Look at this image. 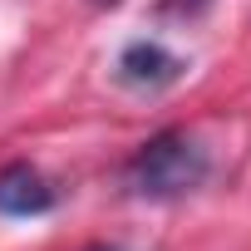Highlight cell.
<instances>
[{
    "instance_id": "cell-1",
    "label": "cell",
    "mask_w": 251,
    "mask_h": 251,
    "mask_svg": "<svg viewBox=\"0 0 251 251\" xmlns=\"http://www.w3.org/2000/svg\"><path fill=\"white\" fill-rule=\"evenodd\" d=\"M202 177H207V153L187 133H158L128 163V187L138 197H182L202 187Z\"/></svg>"
},
{
    "instance_id": "cell-5",
    "label": "cell",
    "mask_w": 251,
    "mask_h": 251,
    "mask_svg": "<svg viewBox=\"0 0 251 251\" xmlns=\"http://www.w3.org/2000/svg\"><path fill=\"white\" fill-rule=\"evenodd\" d=\"M94 251H118V246H94Z\"/></svg>"
},
{
    "instance_id": "cell-2",
    "label": "cell",
    "mask_w": 251,
    "mask_h": 251,
    "mask_svg": "<svg viewBox=\"0 0 251 251\" xmlns=\"http://www.w3.org/2000/svg\"><path fill=\"white\" fill-rule=\"evenodd\" d=\"M54 207V192L40 168L30 163H5L0 168V212L5 217H40Z\"/></svg>"
},
{
    "instance_id": "cell-3",
    "label": "cell",
    "mask_w": 251,
    "mask_h": 251,
    "mask_svg": "<svg viewBox=\"0 0 251 251\" xmlns=\"http://www.w3.org/2000/svg\"><path fill=\"white\" fill-rule=\"evenodd\" d=\"M182 74V59L173 50H163L158 40H133L128 50L118 54V79L133 89H163Z\"/></svg>"
},
{
    "instance_id": "cell-4",
    "label": "cell",
    "mask_w": 251,
    "mask_h": 251,
    "mask_svg": "<svg viewBox=\"0 0 251 251\" xmlns=\"http://www.w3.org/2000/svg\"><path fill=\"white\" fill-rule=\"evenodd\" d=\"M202 5H212V0H163V10H173V15H197Z\"/></svg>"
},
{
    "instance_id": "cell-6",
    "label": "cell",
    "mask_w": 251,
    "mask_h": 251,
    "mask_svg": "<svg viewBox=\"0 0 251 251\" xmlns=\"http://www.w3.org/2000/svg\"><path fill=\"white\" fill-rule=\"evenodd\" d=\"M103 5H118V0H103Z\"/></svg>"
}]
</instances>
